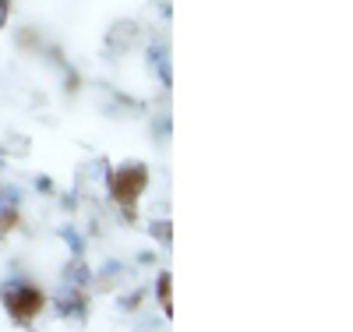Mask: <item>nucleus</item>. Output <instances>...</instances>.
I'll return each mask as SVG.
<instances>
[{"mask_svg":"<svg viewBox=\"0 0 353 332\" xmlns=\"http://www.w3.org/2000/svg\"><path fill=\"white\" fill-rule=\"evenodd\" d=\"M0 304H4V311L18 322V325H28L39 311H43V293L18 276V265L11 268V276L0 283Z\"/></svg>","mask_w":353,"mask_h":332,"instance_id":"nucleus-1","label":"nucleus"},{"mask_svg":"<svg viewBox=\"0 0 353 332\" xmlns=\"http://www.w3.org/2000/svg\"><path fill=\"white\" fill-rule=\"evenodd\" d=\"M145 188H149V170L141 163H124V166L110 170L106 177V191L121 208H134Z\"/></svg>","mask_w":353,"mask_h":332,"instance_id":"nucleus-2","label":"nucleus"},{"mask_svg":"<svg viewBox=\"0 0 353 332\" xmlns=\"http://www.w3.org/2000/svg\"><path fill=\"white\" fill-rule=\"evenodd\" d=\"M53 311L61 318H85L88 315V297L85 290L71 286V283H61V293L53 297Z\"/></svg>","mask_w":353,"mask_h":332,"instance_id":"nucleus-3","label":"nucleus"},{"mask_svg":"<svg viewBox=\"0 0 353 332\" xmlns=\"http://www.w3.org/2000/svg\"><path fill=\"white\" fill-rule=\"evenodd\" d=\"M145 60H149V68L159 78V85L170 88V81H173V71H170V43L166 39H152L149 46H145Z\"/></svg>","mask_w":353,"mask_h":332,"instance_id":"nucleus-4","label":"nucleus"},{"mask_svg":"<svg viewBox=\"0 0 353 332\" xmlns=\"http://www.w3.org/2000/svg\"><path fill=\"white\" fill-rule=\"evenodd\" d=\"M138 39H141V28H138L134 21H117V25L110 28V36H106V46H110L113 57H121V53H128L131 46H138Z\"/></svg>","mask_w":353,"mask_h":332,"instance_id":"nucleus-5","label":"nucleus"},{"mask_svg":"<svg viewBox=\"0 0 353 332\" xmlns=\"http://www.w3.org/2000/svg\"><path fill=\"white\" fill-rule=\"evenodd\" d=\"M18 205H21V191H18L14 184H0V233L14 226Z\"/></svg>","mask_w":353,"mask_h":332,"instance_id":"nucleus-6","label":"nucleus"},{"mask_svg":"<svg viewBox=\"0 0 353 332\" xmlns=\"http://www.w3.org/2000/svg\"><path fill=\"white\" fill-rule=\"evenodd\" d=\"M92 268H88L81 258H74V262H68L64 265V273H61V283H71V286H78V290H88L92 286Z\"/></svg>","mask_w":353,"mask_h":332,"instance_id":"nucleus-7","label":"nucleus"},{"mask_svg":"<svg viewBox=\"0 0 353 332\" xmlns=\"http://www.w3.org/2000/svg\"><path fill=\"white\" fill-rule=\"evenodd\" d=\"M170 286H173L170 273H159V280H156V300L163 304V315H173V304H170Z\"/></svg>","mask_w":353,"mask_h":332,"instance_id":"nucleus-8","label":"nucleus"},{"mask_svg":"<svg viewBox=\"0 0 353 332\" xmlns=\"http://www.w3.org/2000/svg\"><path fill=\"white\" fill-rule=\"evenodd\" d=\"M61 237H64V244L71 248V255H74V258H81V255H85V237H81L74 226H61Z\"/></svg>","mask_w":353,"mask_h":332,"instance_id":"nucleus-9","label":"nucleus"},{"mask_svg":"<svg viewBox=\"0 0 353 332\" xmlns=\"http://www.w3.org/2000/svg\"><path fill=\"white\" fill-rule=\"evenodd\" d=\"M149 233L156 237V244H170L173 226H170V219H152V223H149Z\"/></svg>","mask_w":353,"mask_h":332,"instance_id":"nucleus-10","label":"nucleus"},{"mask_svg":"<svg viewBox=\"0 0 353 332\" xmlns=\"http://www.w3.org/2000/svg\"><path fill=\"white\" fill-rule=\"evenodd\" d=\"M152 138H156L159 145L170 141V117H166V113H159V117L152 120Z\"/></svg>","mask_w":353,"mask_h":332,"instance_id":"nucleus-11","label":"nucleus"},{"mask_svg":"<svg viewBox=\"0 0 353 332\" xmlns=\"http://www.w3.org/2000/svg\"><path fill=\"white\" fill-rule=\"evenodd\" d=\"M121 276H124V265L113 258V262H106V265H103V273H99V283H113V280H121Z\"/></svg>","mask_w":353,"mask_h":332,"instance_id":"nucleus-12","label":"nucleus"},{"mask_svg":"<svg viewBox=\"0 0 353 332\" xmlns=\"http://www.w3.org/2000/svg\"><path fill=\"white\" fill-rule=\"evenodd\" d=\"M141 300H145V290H131L128 297L117 300V308H121V311H134V308L141 304Z\"/></svg>","mask_w":353,"mask_h":332,"instance_id":"nucleus-13","label":"nucleus"},{"mask_svg":"<svg viewBox=\"0 0 353 332\" xmlns=\"http://www.w3.org/2000/svg\"><path fill=\"white\" fill-rule=\"evenodd\" d=\"M36 191H39V195H53V180H50L46 173L36 177Z\"/></svg>","mask_w":353,"mask_h":332,"instance_id":"nucleus-14","label":"nucleus"},{"mask_svg":"<svg viewBox=\"0 0 353 332\" xmlns=\"http://www.w3.org/2000/svg\"><path fill=\"white\" fill-rule=\"evenodd\" d=\"M8 14H11V0H0V28L8 25Z\"/></svg>","mask_w":353,"mask_h":332,"instance_id":"nucleus-15","label":"nucleus"},{"mask_svg":"<svg viewBox=\"0 0 353 332\" xmlns=\"http://www.w3.org/2000/svg\"><path fill=\"white\" fill-rule=\"evenodd\" d=\"M138 325H141V329H163L166 322H159V318H138Z\"/></svg>","mask_w":353,"mask_h":332,"instance_id":"nucleus-16","label":"nucleus"},{"mask_svg":"<svg viewBox=\"0 0 353 332\" xmlns=\"http://www.w3.org/2000/svg\"><path fill=\"white\" fill-rule=\"evenodd\" d=\"M152 262H156L152 251H141V255H138V265H152Z\"/></svg>","mask_w":353,"mask_h":332,"instance_id":"nucleus-17","label":"nucleus"},{"mask_svg":"<svg viewBox=\"0 0 353 332\" xmlns=\"http://www.w3.org/2000/svg\"><path fill=\"white\" fill-rule=\"evenodd\" d=\"M156 4H163V0H156Z\"/></svg>","mask_w":353,"mask_h":332,"instance_id":"nucleus-18","label":"nucleus"}]
</instances>
